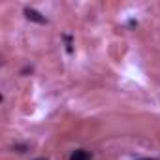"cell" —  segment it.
I'll list each match as a JSON object with an SVG mask.
<instances>
[{
    "label": "cell",
    "instance_id": "cell-1",
    "mask_svg": "<svg viewBox=\"0 0 160 160\" xmlns=\"http://www.w3.org/2000/svg\"><path fill=\"white\" fill-rule=\"evenodd\" d=\"M25 15H27V19H28V21H32V23H38V25H47V19H45L40 12L32 10V8H25Z\"/></svg>",
    "mask_w": 160,
    "mask_h": 160
},
{
    "label": "cell",
    "instance_id": "cell-2",
    "mask_svg": "<svg viewBox=\"0 0 160 160\" xmlns=\"http://www.w3.org/2000/svg\"><path fill=\"white\" fill-rule=\"evenodd\" d=\"M70 160H91V152L89 151H83V149H77L72 152Z\"/></svg>",
    "mask_w": 160,
    "mask_h": 160
},
{
    "label": "cell",
    "instance_id": "cell-3",
    "mask_svg": "<svg viewBox=\"0 0 160 160\" xmlns=\"http://www.w3.org/2000/svg\"><path fill=\"white\" fill-rule=\"evenodd\" d=\"M27 149H28L27 145H15V147H13V151H17V152H25Z\"/></svg>",
    "mask_w": 160,
    "mask_h": 160
},
{
    "label": "cell",
    "instance_id": "cell-4",
    "mask_svg": "<svg viewBox=\"0 0 160 160\" xmlns=\"http://www.w3.org/2000/svg\"><path fill=\"white\" fill-rule=\"evenodd\" d=\"M138 160H156V158H138Z\"/></svg>",
    "mask_w": 160,
    "mask_h": 160
},
{
    "label": "cell",
    "instance_id": "cell-5",
    "mask_svg": "<svg viewBox=\"0 0 160 160\" xmlns=\"http://www.w3.org/2000/svg\"><path fill=\"white\" fill-rule=\"evenodd\" d=\"M36 160H47V158H36Z\"/></svg>",
    "mask_w": 160,
    "mask_h": 160
}]
</instances>
